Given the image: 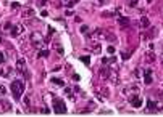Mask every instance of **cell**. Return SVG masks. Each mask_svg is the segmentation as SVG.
<instances>
[{"label":"cell","instance_id":"e575fe53","mask_svg":"<svg viewBox=\"0 0 163 117\" xmlns=\"http://www.w3.org/2000/svg\"><path fill=\"white\" fill-rule=\"evenodd\" d=\"M161 66H163V53H161Z\"/></svg>","mask_w":163,"mask_h":117},{"label":"cell","instance_id":"83f0119b","mask_svg":"<svg viewBox=\"0 0 163 117\" xmlns=\"http://www.w3.org/2000/svg\"><path fill=\"white\" fill-rule=\"evenodd\" d=\"M12 23H7V24H5V31H12Z\"/></svg>","mask_w":163,"mask_h":117},{"label":"cell","instance_id":"cb8c5ba5","mask_svg":"<svg viewBox=\"0 0 163 117\" xmlns=\"http://www.w3.org/2000/svg\"><path fill=\"white\" fill-rule=\"evenodd\" d=\"M24 104H27V106L31 104V98H29V95H26V96H24Z\"/></svg>","mask_w":163,"mask_h":117},{"label":"cell","instance_id":"8992f818","mask_svg":"<svg viewBox=\"0 0 163 117\" xmlns=\"http://www.w3.org/2000/svg\"><path fill=\"white\" fill-rule=\"evenodd\" d=\"M163 108V104L160 101H152V99H149L147 101V109L149 112H158V111Z\"/></svg>","mask_w":163,"mask_h":117},{"label":"cell","instance_id":"5bb4252c","mask_svg":"<svg viewBox=\"0 0 163 117\" xmlns=\"http://www.w3.org/2000/svg\"><path fill=\"white\" fill-rule=\"evenodd\" d=\"M145 61H147V63H154L155 61V53L154 52H147L145 53Z\"/></svg>","mask_w":163,"mask_h":117},{"label":"cell","instance_id":"6da1fadb","mask_svg":"<svg viewBox=\"0 0 163 117\" xmlns=\"http://www.w3.org/2000/svg\"><path fill=\"white\" fill-rule=\"evenodd\" d=\"M10 88H12L13 98L18 101V99H21V95H23V92H24V82L23 80H13Z\"/></svg>","mask_w":163,"mask_h":117},{"label":"cell","instance_id":"30bf717a","mask_svg":"<svg viewBox=\"0 0 163 117\" xmlns=\"http://www.w3.org/2000/svg\"><path fill=\"white\" fill-rule=\"evenodd\" d=\"M8 109H12V103L5 101V99H0V112H5Z\"/></svg>","mask_w":163,"mask_h":117},{"label":"cell","instance_id":"ba28073f","mask_svg":"<svg viewBox=\"0 0 163 117\" xmlns=\"http://www.w3.org/2000/svg\"><path fill=\"white\" fill-rule=\"evenodd\" d=\"M129 103H131V106L132 108H140V106H142V98L139 96V95H134V96H131L129 98Z\"/></svg>","mask_w":163,"mask_h":117},{"label":"cell","instance_id":"4fadbf2b","mask_svg":"<svg viewBox=\"0 0 163 117\" xmlns=\"http://www.w3.org/2000/svg\"><path fill=\"white\" fill-rule=\"evenodd\" d=\"M13 74V69L12 68H8V69H0V75H3V77H12Z\"/></svg>","mask_w":163,"mask_h":117},{"label":"cell","instance_id":"e0dca14e","mask_svg":"<svg viewBox=\"0 0 163 117\" xmlns=\"http://www.w3.org/2000/svg\"><path fill=\"white\" fill-rule=\"evenodd\" d=\"M89 47H91V50H92L94 53H100V50H102V48H100V45H99V43H91V45H89Z\"/></svg>","mask_w":163,"mask_h":117},{"label":"cell","instance_id":"5b68a950","mask_svg":"<svg viewBox=\"0 0 163 117\" xmlns=\"http://www.w3.org/2000/svg\"><path fill=\"white\" fill-rule=\"evenodd\" d=\"M31 42H32V45H34L36 48L44 45V38H42V35L39 34V32H32L31 34Z\"/></svg>","mask_w":163,"mask_h":117},{"label":"cell","instance_id":"3957f363","mask_svg":"<svg viewBox=\"0 0 163 117\" xmlns=\"http://www.w3.org/2000/svg\"><path fill=\"white\" fill-rule=\"evenodd\" d=\"M92 40H105V38H111L110 32H107L105 29H95L94 32H91Z\"/></svg>","mask_w":163,"mask_h":117},{"label":"cell","instance_id":"1f68e13d","mask_svg":"<svg viewBox=\"0 0 163 117\" xmlns=\"http://www.w3.org/2000/svg\"><path fill=\"white\" fill-rule=\"evenodd\" d=\"M41 112H42V114H50V109H49V108H44Z\"/></svg>","mask_w":163,"mask_h":117},{"label":"cell","instance_id":"4dcf8cb0","mask_svg":"<svg viewBox=\"0 0 163 117\" xmlns=\"http://www.w3.org/2000/svg\"><path fill=\"white\" fill-rule=\"evenodd\" d=\"M129 7H137V2L136 0H131V2H129Z\"/></svg>","mask_w":163,"mask_h":117},{"label":"cell","instance_id":"44dd1931","mask_svg":"<svg viewBox=\"0 0 163 117\" xmlns=\"http://www.w3.org/2000/svg\"><path fill=\"white\" fill-rule=\"evenodd\" d=\"M39 56H41V58L49 56V50H42V52H39Z\"/></svg>","mask_w":163,"mask_h":117},{"label":"cell","instance_id":"603a6c76","mask_svg":"<svg viewBox=\"0 0 163 117\" xmlns=\"http://www.w3.org/2000/svg\"><path fill=\"white\" fill-rule=\"evenodd\" d=\"M107 52H108L110 55H113V53H115V47H113V45H110L108 48H107Z\"/></svg>","mask_w":163,"mask_h":117},{"label":"cell","instance_id":"7402d4cb","mask_svg":"<svg viewBox=\"0 0 163 117\" xmlns=\"http://www.w3.org/2000/svg\"><path fill=\"white\" fill-rule=\"evenodd\" d=\"M55 50H57V52H58L60 55H63V48H61V47L58 45V43H55Z\"/></svg>","mask_w":163,"mask_h":117},{"label":"cell","instance_id":"277c9868","mask_svg":"<svg viewBox=\"0 0 163 117\" xmlns=\"http://www.w3.org/2000/svg\"><path fill=\"white\" fill-rule=\"evenodd\" d=\"M53 111L57 114H66V104L63 99H60V98L53 99Z\"/></svg>","mask_w":163,"mask_h":117},{"label":"cell","instance_id":"d6a6232c","mask_svg":"<svg viewBox=\"0 0 163 117\" xmlns=\"http://www.w3.org/2000/svg\"><path fill=\"white\" fill-rule=\"evenodd\" d=\"M18 7H20V5L16 3V2H13V3H12V8H13V10H18Z\"/></svg>","mask_w":163,"mask_h":117},{"label":"cell","instance_id":"d590c367","mask_svg":"<svg viewBox=\"0 0 163 117\" xmlns=\"http://www.w3.org/2000/svg\"><path fill=\"white\" fill-rule=\"evenodd\" d=\"M0 99H2V98H0Z\"/></svg>","mask_w":163,"mask_h":117},{"label":"cell","instance_id":"9c48e42d","mask_svg":"<svg viewBox=\"0 0 163 117\" xmlns=\"http://www.w3.org/2000/svg\"><path fill=\"white\" fill-rule=\"evenodd\" d=\"M23 32H24V26H21V24H16V26L12 27V35H13V37L23 35Z\"/></svg>","mask_w":163,"mask_h":117},{"label":"cell","instance_id":"484cf974","mask_svg":"<svg viewBox=\"0 0 163 117\" xmlns=\"http://www.w3.org/2000/svg\"><path fill=\"white\" fill-rule=\"evenodd\" d=\"M129 55H131L129 52H126V53L123 52V53H121V58H123V59H128V58H129Z\"/></svg>","mask_w":163,"mask_h":117},{"label":"cell","instance_id":"f546056e","mask_svg":"<svg viewBox=\"0 0 163 117\" xmlns=\"http://www.w3.org/2000/svg\"><path fill=\"white\" fill-rule=\"evenodd\" d=\"M5 93H7V90H5V87L0 83V95H5Z\"/></svg>","mask_w":163,"mask_h":117},{"label":"cell","instance_id":"d4e9b609","mask_svg":"<svg viewBox=\"0 0 163 117\" xmlns=\"http://www.w3.org/2000/svg\"><path fill=\"white\" fill-rule=\"evenodd\" d=\"M134 75H136L137 79H139V77L142 75V71H140V69H136V71H134Z\"/></svg>","mask_w":163,"mask_h":117},{"label":"cell","instance_id":"d6986e66","mask_svg":"<svg viewBox=\"0 0 163 117\" xmlns=\"http://www.w3.org/2000/svg\"><path fill=\"white\" fill-rule=\"evenodd\" d=\"M52 82L55 83V85H60V87H63V85H65V82H63V80H61V79H55V77L52 79Z\"/></svg>","mask_w":163,"mask_h":117},{"label":"cell","instance_id":"2e32d148","mask_svg":"<svg viewBox=\"0 0 163 117\" xmlns=\"http://www.w3.org/2000/svg\"><path fill=\"white\" fill-rule=\"evenodd\" d=\"M118 21H120L121 26H128V24H129V18H126V16H120Z\"/></svg>","mask_w":163,"mask_h":117},{"label":"cell","instance_id":"7a4b0ae2","mask_svg":"<svg viewBox=\"0 0 163 117\" xmlns=\"http://www.w3.org/2000/svg\"><path fill=\"white\" fill-rule=\"evenodd\" d=\"M140 90H139V87L136 85V83H129V85H126L125 88H123V95L129 99L131 96H134V95H139Z\"/></svg>","mask_w":163,"mask_h":117},{"label":"cell","instance_id":"ffe728a7","mask_svg":"<svg viewBox=\"0 0 163 117\" xmlns=\"http://www.w3.org/2000/svg\"><path fill=\"white\" fill-rule=\"evenodd\" d=\"M79 59H81V61H82V63L86 64V66H89V64H91V59H89V56H81Z\"/></svg>","mask_w":163,"mask_h":117},{"label":"cell","instance_id":"f1b7e54d","mask_svg":"<svg viewBox=\"0 0 163 117\" xmlns=\"http://www.w3.org/2000/svg\"><path fill=\"white\" fill-rule=\"evenodd\" d=\"M78 2H79V0H70V2H68V7H73V5H76Z\"/></svg>","mask_w":163,"mask_h":117},{"label":"cell","instance_id":"836d02e7","mask_svg":"<svg viewBox=\"0 0 163 117\" xmlns=\"http://www.w3.org/2000/svg\"><path fill=\"white\" fill-rule=\"evenodd\" d=\"M3 61H5V55H3V53H0V64H2Z\"/></svg>","mask_w":163,"mask_h":117},{"label":"cell","instance_id":"9a60e30c","mask_svg":"<svg viewBox=\"0 0 163 117\" xmlns=\"http://www.w3.org/2000/svg\"><path fill=\"white\" fill-rule=\"evenodd\" d=\"M139 26H140V27H149V26H150V19H149V18H145V16H144V18H140Z\"/></svg>","mask_w":163,"mask_h":117},{"label":"cell","instance_id":"8fae6325","mask_svg":"<svg viewBox=\"0 0 163 117\" xmlns=\"http://www.w3.org/2000/svg\"><path fill=\"white\" fill-rule=\"evenodd\" d=\"M144 82L147 83V85L152 83V69H145L144 71Z\"/></svg>","mask_w":163,"mask_h":117},{"label":"cell","instance_id":"ac0fdd59","mask_svg":"<svg viewBox=\"0 0 163 117\" xmlns=\"http://www.w3.org/2000/svg\"><path fill=\"white\" fill-rule=\"evenodd\" d=\"M81 32L84 35H91V29H89V26H81Z\"/></svg>","mask_w":163,"mask_h":117},{"label":"cell","instance_id":"52a82bcc","mask_svg":"<svg viewBox=\"0 0 163 117\" xmlns=\"http://www.w3.org/2000/svg\"><path fill=\"white\" fill-rule=\"evenodd\" d=\"M16 69H18V72H21V74H24L26 77H29V74H27V69H26V61L23 58L18 59V63H16Z\"/></svg>","mask_w":163,"mask_h":117},{"label":"cell","instance_id":"4316f807","mask_svg":"<svg viewBox=\"0 0 163 117\" xmlns=\"http://www.w3.org/2000/svg\"><path fill=\"white\" fill-rule=\"evenodd\" d=\"M94 5H103L105 3V0H92Z\"/></svg>","mask_w":163,"mask_h":117},{"label":"cell","instance_id":"7c38bea8","mask_svg":"<svg viewBox=\"0 0 163 117\" xmlns=\"http://www.w3.org/2000/svg\"><path fill=\"white\" fill-rule=\"evenodd\" d=\"M34 16V8H26L21 12V18H32Z\"/></svg>","mask_w":163,"mask_h":117}]
</instances>
